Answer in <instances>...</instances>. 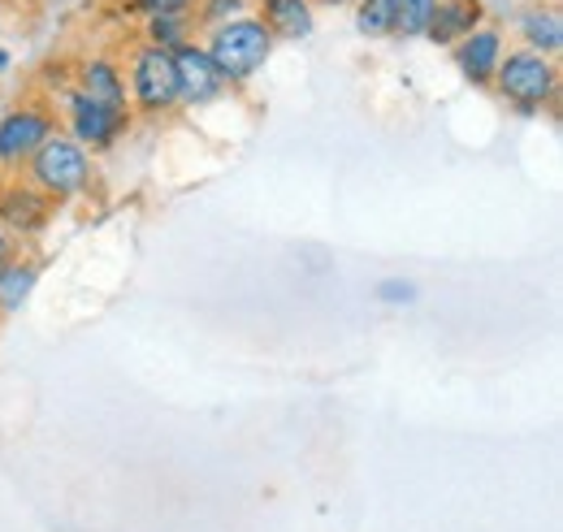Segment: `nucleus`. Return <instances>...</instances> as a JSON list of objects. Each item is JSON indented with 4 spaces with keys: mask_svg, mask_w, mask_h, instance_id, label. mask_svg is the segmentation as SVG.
Here are the masks:
<instances>
[{
    "mask_svg": "<svg viewBox=\"0 0 563 532\" xmlns=\"http://www.w3.org/2000/svg\"><path fill=\"white\" fill-rule=\"evenodd\" d=\"M22 169H26V182H31L40 196H48L53 203L82 200V196L91 191V182H96L91 152H87L78 138H70L66 131L48 134V138L31 152V160H26Z\"/></svg>",
    "mask_w": 563,
    "mask_h": 532,
    "instance_id": "f257e3e1",
    "label": "nucleus"
},
{
    "mask_svg": "<svg viewBox=\"0 0 563 532\" xmlns=\"http://www.w3.org/2000/svg\"><path fill=\"white\" fill-rule=\"evenodd\" d=\"M209 40H205V53L212 57V66L221 69V78L234 87V82H247L256 78L269 53H274V35L261 18L252 13H239V18H225L217 26H205Z\"/></svg>",
    "mask_w": 563,
    "mask_h": 532,
    "instance_id": "f03ea898",
    "label": "nucleus"
},
{
    "mask_svg": "<svg viewBox=\"0 0 563 532\" xmlns=\"http://www.w3.org/2000/svg\"><path fill=\"white\" fill-rule=\"evenodd\" d=\"M490 87L503 96V104H511L516 113H542L560 96V66L547 53L511 48V53H503Z\"/></svg>",
    "mask_w": 563,
    "mask_h": 532,
    "instance_id": "7ed1b4c3",
    "label": "nucleus"
},
{
    "mask_svg": "<svg viewBox=\"0 0 563 532\" xmlns=\"http://www.w3.org/2000/svg\"><path fill=\"white\" fill-rule=\"evenodd\" d=\"M126 100L143 118H165L178 109V69H174V53L156 48V44H140L126 57Z\"/></svg>",
    "mask_w": 563,
    "mask_h": 532,
    "instance_id": "20e7f679",
    "label": "nucleus"
},
{
    "mask_svg": "<svg viewBox=\"0 0 563 532\" xmlns=\"http://www.w3.org/2000/svg\"><path fill=\"white\" fill-rule=\"evenodd\" d=\"M62 113H66V134L78 138L87 152H104V147H113V143L122 138V131L131 126V113L109 109V104L82 96L78 87H70V91L62 96Z\"/></svg>",
    "mask_w": 563,
    "mask_h": 532,
    "instance_id": "39448f33",
    "label": "nucleus"
},
{
    "mask_svg": "<svg viewBox=\"0 0 563 532\" xmlns=\"http://www.w3.org/2000/svg\"><path fill=\"white\" fill-rule=\"evenodd\" d=\"M57 131L62 126H57V113L48 104H35L31 100V104L9 109L0 118V169H22L31 160V152Z\"/></svg>",
    "mask_w": 563,
    "mask_h": 532,
    "instance_id": "423d86ee",
    "label": "nucleus"
},
{
    "mask_svg": "<svg viewBox=\"0 0 563 532\" xmlns=\"http://www.w3.org/2000/svg\"><path fill=\"white\" fill-rule=\"evenodd\" d=\"M174 69H178V104L183 109H205V104H217L230 82L221 78V69L212 66V57L205 53V44H178L174 48Z\"/></svg>",
    "mask_w": 563,
    "mask_h": 532,
    "instance_id": "0eeeda50",
    "label": "nucleus"
},
{
    "mask_svg": "<svg viewBox=\"0 0 563 532\" xmlns=\"http://www.w3.org/2000/svg\"><path fill=\"white\" fill-rule=\"evenodd\" d=\"M48 217H53V200L40 196L26 178H13L0 187V225L9 234H35L48 225Z\"/></svg>",
    "mask_w": 563,
    "mask_h": 532,
    "instance_id": "6e6552de",
    "label": "nucleus"
},
{
    "mask_svg": "<svg viewBox=\"0 0 563 532\" xmlns=\"http://www.w3.org/2000/svg\"><path fill=\"white\" fill-rule=\"evenodd\" d=\"M503 53H507L503 31H494V26H473V31L455 44V66H460V74H464L473 87H490Z\"/></svg>",
    "mask_w": 563,
    "mask_h": 532,
    "instance_id": "1a4fd4ad",
    "label": "nucleus"
},
{
    "mask_svg": "<svg viewBox=\"0 0 563 532\" xmlns=\"http://www.w3.org/2000/svg\"><path fill=\"white\" fill-rule=\"evenodd\" d=\"M74 87L109 109H122L131 113V100H126V74L113 57H82L78 69H74Z\"/></svg>",
    "mask_w": 563,
    "mask_h": 532,
    "instance_id": "9d476101",
    "label": "nucleus"
},
{
    "mask_svg": "<svg viewBox=\"0 0 563 532\" xmlns=\"http://www.w3.org/2000/svg\"><path fill=\"white\" fill-rule=\"evenodd\" d=\"M477 18H482V9L473 0H438L424 40H433V44H460L477 26Z\"/></svg>",
    "mask_w": 563,
    "mask_h": 532,
    "instance_id": "9b49d317",
    "label": "nucleus"
},
{
    "mask_svg": "<svg viewBox=\"0 0 563 532\" xmlns=\"http://www.w3.org/2000/svg\"><path fill=\"white\" fill-rule=\"evenodd\" d=\"M261 22L274 40H308L312 35V0H265Z\"/></svg>",
    "mask_w": 563,
    "mask_h": 532,
    "instance_id": "f8f14e48",
    "label": "nucleus"
},
{
    "mask_svg": "<svg viewBox=\"0 0 563 532\" xmlns=\"http://www.w3.org/2000/svg\"><path fill=\"white\" fill-rule=\"evenodd\" d=\"M35 281H40V265H35V261L9 256V261L0 265V317L18 312V308H22L26 299H31Z\"/></svg>",
    "mask_w": 563,
    "mask_h": 532,
    "instance_id": "ddd939ff",
    "label": "nucleus"
},
{
    "mask_svg": "<svg viewBox=\"0 0 563 532\" xmlns=\"http://www.w3.org/2000/svg\"><path fill=\"white\" fill-rule=\"evenodd\" d=\"M520 35H525V48L555 57L563 48L560 9H533V13H525V18H520Z\"/></svg>",
    "mask_w": 563,
    "mask_h": 532,
    "instance_id": "4468645a",
    "label": "nucleus"
},
{
    "mask_svg": "<svg viewBox=\"0 0 563 532\" xmlns=\"http://www.w3.org/2000/svg\"><path fill=\"white\" fill-rule=\"evenodd\" d=\"M187 35H191V13H156L143 26V44H156V48H169V53L178 44H187Z\"/></svg>",
    "mask_w": 563,
    "mask_h": 532,
    "instance_id": "2eb2a0df",
    "label": "nucleus"
},
{
    "mask_svg": "<svg viewBox=\"0 0 563 532\" xmlns=\"http://www.w3.org/2000/svg\"><path fill=\"white\" fill-rule=\"evenodd\" d=\"M355 31L368 40L395 35V4L390 0H360L355 4Z\"/></svg>",
    "mask_w": 563,
    "mask_h": 532,
    "instance_id": "dca6fc26",
    "label": "nucleus"
},
{
    "mask_svg": "<svg viewBox=\"0 0 563 532\" xmlns=\"http://www.w3.org/2000/svg\"><path fill=\"white\" fill-rule=\"evenodd\" d=\"M395 4V35L404 40H417L429 31V18L438 9V0H390Z\"/></svg>",
    "mask_w": 563,
    "mask_h": 532,
    "instance_id": "f3484780",
    "label": "nucleus"
},
{
    "mask_svg": "<svg viewBox=\"0 0 563 532\" xmlns=\"http://www.w3.org/2000/svg\"><path fill=\"white\" fill-rule=\"evenodd\" d=\"M247 13V0H196V22L200 26H217L225 18H239Z\"/></svg>",
    "mask_w": 563,
    "mask_h": 532,
    "instance_id": "a211bd4d",
    "label": "nucleus"
},
{
    "mask_svg": "<svg viewBox=\"0 0 563 532\" xmlns=\"http://www.w3.org/2000/svg\"><path fill=\"white\" fill-rule=\"evenodd\" d=\"M131 4L147 18H156V13H191L196 9V0H131Z\"/></svg>",
    "mask_w": 563,
    "mask_h": 532,
    "instance_id": "6ab92c4d",
    "label": "nucleus"
},
{
    "mask_svg": "<svg viewBox=\"0 0 563 532\" xmlns=\"http://www.w3.org/2000/svg\"><path fill=\"white\" fill-rule=\"evenodd\" d=\"M377 299L382 303H412L417 299V286L412 281H382L377 286Z\"/></svg>",
    "mask_w": 563,
    "mask_h": 532,
    "instance_id": "aec40b11",
    "label": "nucleus"
},
{
    "mask_svg": "<svg viewBox=\"0 0 563 532\" xmlns=\"http://www.w3.org/2000/svg\"><path fill=\"white\" fill-rule=\"evenodd\" d=\"M13 247H18V243H13V234H9V230H4V225H0V265H4V261H9V256H18V252H13Z\"/></svg>",
    "mask_w": 563,
    "mask_h": 532,
    "instance_id": "412c9836",
    "label": "nucleus"
},
{
    "mask_svg": "<svg viewBox=\"0 0 563 532\" xmlns=\"http://www.w3.org/2000/svg\"><path fill=\"white\" fill-rule=\"evenodd\" d=\"M4 69H9V53H0V74H4Z\"/></svg>",
    "mask_w": 563,
    "mask_h": 532,
    "instance_id": "4be33fe9",
    "label": "nucleus"
},
{
    "mask_svg": "<svg viewBox=\"0 0 563 532\" xmlns=\"http://www.w3.org/2000/svg\"><path fill=\"white\" fill-rule=\"evenodd\" d=\"M325 4H343V0H325Z\"/></svg>",
    "mask_w": 563,
    "mask_h": 532,
    "instance_id": "5701e85b",
    "label": "nucleus"
}]
</instances>
